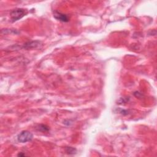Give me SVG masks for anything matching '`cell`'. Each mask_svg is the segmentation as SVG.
Returning a JSON list of instances; mask_svg holds the SVG:
<instances>
[{"label": "cell", "mask_w": 157, "mask_h": 157, "mask_svg": "<svg viewBox=\"0 0 157 157\" xmlns=\"http://www.w3.org/2000/svg\"><path fill=\"white\" fill-rule=\"evenodd\" d=\"M28 14L27 9L22 8H17L12 10L10 14L11 20L12 22H15L23 18Z\"/></svg>", "instance_id": "obj_1"}, {"label": "cell", "mask_w": 157, "mask_h": 157, "mask_svg": "<svg viewBox=\"0 0 157 157\" xmlns=\"http://www.w3.org/2000/svg\"><path fill=\"white\" fill-rule=\"evenodd\" d=\"M54 17L57 20L62 22H68L70 20V17L68 15L61 13L58 11H54Z\"/></svg>", "instance_id": "obj_3"}, {"label": "cell", "mask_w": 157, "mask_h": 157, "mask_svg": "<svg viewBox=\"0 0 157 157\" xmlns=\"http://www.w3.org/2000/svg\"><path fill=\"white\" fill-rule=\"evenodd\" d=\"M66 153L68 155H74L76 153L77 150L75 148H73L72 147H66L65 148Z\"/></svg>", "instance_id": "obj_6"}, {"label": "cell", "mask_w": 157, "mask_h": 157, "mask_svg": "<svg viewBox=\"0 0 157 157\" xmlns=\"http://www.w3.org/2000/svg\"><path fill=\"white\" fill-rule=\"evenodd\" d=\"M18 156H25L26 155L25 154V153H23L22 152H20V153H19L18 155H17Z\"/></svg>", "instance_id": "obj_7"}, {"label": "cell", "mask_w": 157, "mask_h": 157, "mask_svg": "<svg viewBox=\"0 0 157 157\" xmlns=\"http://www.w3.org/2000/svg\"><path fill=\"white\" fill-rule=\"evenodd\" d=\"M36 128L38 131H41V132H47L49 131V128L47 126L45 125H42V124L39 125Z\"/></svg>", "instance_id": "obj_5"}, {"label": "cell", "mask_w": 157, "mask_h": 157, "mask_svg": "<svg viewBox=\"0 0 157 157\" xmlns=\"http://www.w3.org/2000/svg\"><path fill=\"white\" fill-rule=\"evenodd\" d=\"M41 42L39 41H30L28 42L25 44H24L23 48L25 49H35L38 47L39 46H41Z\"/></svg>", "instance_id": "obj_4"}, {"label": "cell", "mask_w": 157, "mask_h": 157, "mask_svg": "<svg viewBox=\"0 0 157 157\" xmlns=\"http://www.w3.org/2000/svg\"><path fill=\"white\" fill-rule=\"evenodd\" d=\"M33 138V134L28 131H22L17 136V141L21 143L31 141Z\"/></svg>", "instance_id": "obj_2"}]
</instances>
